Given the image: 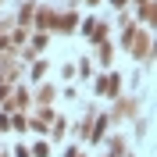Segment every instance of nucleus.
Returning a JSON list of instances; mask_svg holds the SVG:
<instances>
[{"mask_svg": "<svg viewBox=\"0 0 157 157\" xmlns=\"http://www.w3.org/2000/svg\"><path fill=\"white\" fill-rule=\"evenodd\" d=\"M111 4H114V7H125V4H128V0H111Z\"/></svg>", "mask_w": 157, "mask_h": 157, "instance_id": "2eb2a0df", "label": "nucleus"}, {"mask_svg": "<svg viewBox=\"0 0 157 157\" xmlns=\"http://www.w3.org/2000/svg\"><path fill=\"white\" fill-rule=\"evenodd\" d=\"M36 14H39V29H54V21H57L54 7H36Z\"/></svg>", "mask_w": 157, "mask_h": 157, "instance_id": "20e7f679", "label": "nucleus"}, {"mask_svg": "<svg viewBox=\"0 0 157 157\" xmlns=\"http://www.w3.org/2000/svg\"><path fill=\"white\" fill-rule=\"evenodd\" d=\"M75 25H78V14H75V11H64V14H57V21H54L57 32H71Z\"/></svg>", "mask_w": 157, "mask_h": 157, "instance_id": "7ed1b4c3", "label": "nucleus"}, {"mask_svg": "<svg viewBox=\"0 0 157 157\" xmlns=\"http://www.w3.org/2000/svg\"><path fill=\"white\" fill-rule=\"evenodd\" d=\"M111 147H114V154H121V150H125V139H121V136H114V139H111Z\"/></svg>", "mask_w": 157, "mask_h": 157, "instance_id": "f8f14e48", "label": "nucleus"}, {"mask_svg": "<svg viewBox=\"0 0 157 157\" xmlns=\"http://www.w3.org/2000/svg\"><path fill=\"white\" fill-rule=\"evenodd\" d=\"M32 14H36V4H25V7H21V25H29V21H32Z\"/></svg>", "mask_w": 157, "mask_h": 157, "instance_id": "6e6552de", "label": "nucleus"}, {"mask_svg": "<svg viewBox=\"0 0 157 157\" xmlns=\"http://www.w3.org/2000/svg\"><path fill=\"white\" fill-rule=\"evenodd\" d=\"M54 97H57V89H54V86H43V89H39V104H50V100H54Z\"/></svg>", "mask_w": 157, "mask_h": 157, "instance_id": "0eeeda50", "label": "nucleus"}, {"mask_svg": "<svg viewBox=\"0 0 157 157\" xmlns=\"http://www.w3.org/2000/svg\"><path fill=\"white\" fill-rule=\"evenodd\" d=\"M14 157H32V154H29L25 147H18V150H14Z\"/></svg>", "mask_w": 157, "mask_h": 157, "instance_id": "ddd939ff", "label": "nucleus"}, {"mask_svg": "<svg viewBox=\"0 0 157 157\" xmlns=\"http://www.w3.org/2000/svg\"><path fill=\"white\" fill-rule=\"evenodd\" d=\"M125 50L132 54V57H143L150 61V32H136V29H125Z\"/></svg>", "mask_w": 157, "mask_h": 157, "instance_id": "f257e3e1", "label": "nucleus"}, {"mask_svg": "<svg viewBox=\"0 0 157 157\" xmlns=\"http://www.w3.org/2000/svg\"><path fill=\"white\" fill-rule=\"evenodd\" d=\"M125 114H136V100H118L114 118H125Z\"/></svg>", "mask_w": 157, "mask_h": 157, "instance_id": "423d86ee", "label": "nucleus"}, {"mask_svg": "<svg viewBox=\"0 0 157 157\" xmlns=\"http://www.w3.org/2000/svg\"><path fill=\"white\" fill-rule=\"evenodd\" d=\"M111 54H114V50H111V43H107V39H100V43H97V61L104 64V68L111 64Z\"/></svg>", "mask_w": 157, "mask_h": 157, "instance_id": "39448f33", "label": "nucleus"}, {"mask_svg": "<svg viewBox=\"0 0 157 157\" xmlns=\"http://www.w3.org/2000/svg\"><path fill=\"white\" fill-rule=\"evenodd\" d=\"M32 157H50V147H47V143H36V150H32Z\"/></svg>", "mask_w": 157, "mask_h": 157, "instance_id": "9d476101", "label": "nucleus"}, {"mask_svg": "<svg viewBox=\"0 0 157 157\" xmlns=\"http://www.w3.org/2000/svg\"><path fill=\"white\" fill-rule=\"evenodd\" d=\"M118 89H121V78H118V75H104V78H97V93H107V97H114Z\"/></svg>", "mask_w": 157, "mask_h": 157, "instance_id": "f03ea898", "label": "nucleus"}, {"mask_svg": "<svg viewBox=\"0 0 157 157\" xmlns=\"http://www.w3.org/2000/svg\"><path fill=\"white\" fill-rule=\"evenodd\" d=\"M139 14H143V21H154V4H150V0H143V7H139Z\"/></svg>", "mask_w": 157, "mask_h": 157, "instance_id": "1a4fd4ad", "label": "nucleus"}, {"mask_svg": "<svg viewBox=\"0 0 157 157\" xmlns=\"http://www.w3.org/2000/svg\"><path fill=\"white\" fill-rule=\"evenodd\" d=\"M47 75V64H43V61H36V68H32V78H43Z\"/></svg>", "mask_w": 157, "mask_h": 157, "instance_id": "9b49d317", "label": "nucleus"}, {"mask_svg": "<svg viewBox=\"0 0 157 157\" xmlns=\"http://www.w3.org/2000/svg\"><path fill=\"white\" fill-rule=\"evenodd\" d=\"M68 157H86V154H78V150H75V147H71V150H68Z\"/></svg>", "mask_w": 157, "mask_h": 157, "instance_id": "4468645a", "label": "nucleus"}]
</instances>
